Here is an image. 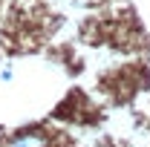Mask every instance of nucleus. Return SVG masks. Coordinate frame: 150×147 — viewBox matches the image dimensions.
<instances>
[{
  "label": "nucleus",
  "mask_w": 150,
  "mask_h": 147,
  "mask_svg": "<svg viewBox=\"0 0 150 147\" xmlns=\"http://www.w3.org/2000/svg\"><path fill=\"white\" fill-rule=\"evenodd\" d=\"M6 147H46V136L40 130H32V133H20L15 136Z\"/></svg>",
  "instance_id": "1"
}]
</instances>
